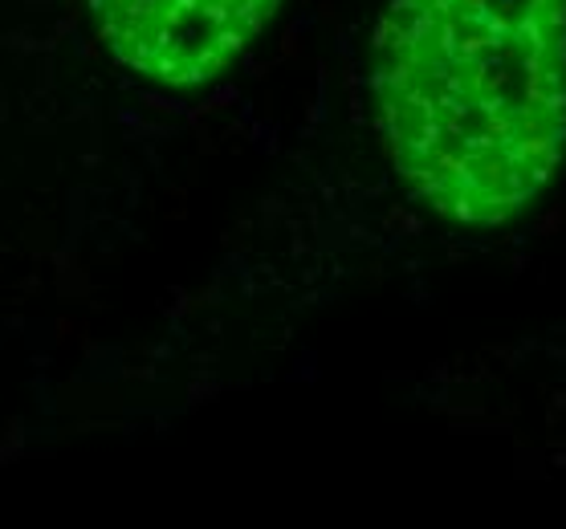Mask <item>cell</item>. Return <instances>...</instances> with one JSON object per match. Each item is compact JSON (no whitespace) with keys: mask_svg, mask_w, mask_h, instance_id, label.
<instances>
[{"mask_svg":"<svg viewBox=\"0 0 566 529\" xmlns=\"http://www.w3.org/2000/svg\"><path fill=\"white\" fill-rule=\"evenodd\" d=\"M371 86L399 180L457 224H510L566 159V0H391Z\"/></svg>","mask_w":566,"mask_h":529,"instance_id":"cell-1","label":"cell"},{"mask_svg":"<svg viewBox=\"0 0 566 529\" xmlns=\"http://www.w3.org/2000/svg\"><path fill=\"white\" fill-rule=\"evenodd\" d=\"M106 45L135 74L192 91L261 38L282 0H86Z\"/></svg>","mask_w":566,"mask_h":529,"instance_id":"cell-2","label":"cell"}]
</instances>
